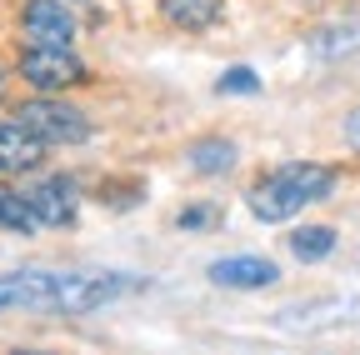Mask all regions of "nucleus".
Returning a JSON list of instances; mask_svg holds the SVG:
<instances>
[{"mask_svg":"<svg viewBox=\"0 0 360 355\" xmlns=\"http://www.w3.org/2000/svg\"><path fill=\"white\" fill-rule=\"evenodd\" d=\"M25 200L35 205V215H40V226H70L75 220V181L70 175H51V181H40V186H30L25 191Z\"/></svg>","mask_w":360,"mask_h":355,"instance_id":"obj_7","label":"nucleus"},{"mask_svg":"<svg viewBox=\"0 0 360 355\" xmlns=\"http://www.w3.org/2000/svg\"><path fill=\"white\" fill-rule=\"evenodd\" d=\"M290 250H295V260L315 265V260H326V255L335 250V231H330V226H305V231L290 235Z\"/></svg>","mask_w":360,"mask_h":355,"instance_id":"obj_12","label":"nucleus"},{"mask_svg":"<svg viewBox=\"0 0 360 355\" xmlns=\"http://www.w3.org/2000/svg\"><path fill=\"white\" fill-rule=\"evenodd\" d=\"M231 165H236V146L225 136H205L191 146V170H200V175H225Z\"/></svg>","mask_w":360,"mask_h":355,"instance_id":"obj_9","label":"nucleus"},{"mask_svg":"<svg viewBox=\"0 0 360 355\" xmlns=\"http://www.w3.org/2000/svg\"><path fill=\"white\" fill-rule=\"evenodd\" d=\"M160 15L175 25V30H210L220 15H225V6H220V0H165V6H160Z\"/></svg>","mask_w":360,"mask_h":355,"instance_id":"obj_8","label":"nucleus"},{"mask_svg":"<svg viewBox=\"0 0 360 355\" xmlns=\"http://www.w3.org/2000/svg\"><path fill=\"white\" fill-rule=\"evenodd\" d=\"M335 191V170L330 165H315V160H295V165H281L270 170L265 181H255L250 191V215L276 226V220H290L295 210L315 205V200H330Z\"/></svg>","mask_w":360,"mask_h":355,"instance_id":"obj_1","label":"nucleus"},{"mask_svg":"<svg viewBox=\"0 0 360 355\" xmlns=\"http://www.w3.org/2000/svg\"><path fill=\"white\" fill-rule=\"evenodd\" d=\"M215 220H220L215 205H191V210H180V231H205V226H215Z\"/></svg>","mask_w":360,"mask_h":355,"instance_id":"obj_14","label":"nucleus"},{"mask_svg":"<svg viewBox=\"0 0 360 355\" xmlns=\"http://www.w3.org/2000/svg\"><path fill=\"white\" fill-rule=\"evenodd\" d=\"M45 160V141L25 120H0V175H25Z\"/></svg>","mask_w":360,"mask_h":355,"instance_id":"obj_5","label":"nucleus"},{"mask_svg":"<svg viewBox=\"0 0 360 355\" xmlns=\"http://www.w3.org/2000/svg\"><path fill=\"white\" fill-rule=\"evenodd\" d=\"M0 226L15 231V235H30V231L40 226V215H35V205L25 200V191H0Z\"/></svg>","mask_w":360,"mask_h":355,"instance_id":"obj_11","label":"nucleus"},{"mask_svg":"<svg viewBox=\"0 0 360 355\" xmlns=\"http://www.w3.org/2000/svg\"><path fill=\"white\" fill-rule=\"evenodd\" d=\"M20 75L35 85V91H65V85H80L85 80V65L70 56V46H30L20 51Z\"/></svg>","mask_w":360,"mask_h":355,"instance_id":"obj_3","label":"nucleus"},{"mask_svg":"<svg viewBox=\"0 0 360 355\" xmlns=\"http://www.w3.org/2000/svg\"><path fill=\"white\" fill-rule=\"evenodd\" d=\"M345 141L360 150V110H350V115H345Z\"/></svg>","mask_w":360,"mask_h":355,"instance_id":"obj_15","label":"nucleus"},{"mask_svg":"<svg viewBox=\"0 0 360 355\" xmlns=\"http://www.w3.org/2000/svg\"><path fill=\"white\" fill-rule=\"evenodd\" d=\"M0 85H6V75H0Z\"/></svg>","mask_w":360,"mask_h":355,"instance_id":"obj_16","label":"nucleus"},{"mask_svg":"<svg viewBox=\"0 0 360 355\" xmlns=\"http://www.w3.org/2000/svg\"><path fill=\"white\" fill-rule=\"evenodd\" d=\"M20 120L35 130V136L45 141V146H80L85 136H90V120L75 110V105H65V101H51V96H35V101H25L20 105Z\"/></svg>","mask_w":360,"mask_h":355,"instance_id":"obj_2","label":"nucleus"},{"mask_svg":"<svg viewBox=\"0 0 360 355\" xmlns=\"http://www.w3.org/2000/svg\"><path fill=\"white\" fill-rule=\"evenodd\" d=\"M25 35L35 46H70L75 40V15L60 0H25Z\"/></svg>","mask_w":360,"mask_h":355,"instance_id":"obj_6","label":"nucleus"},{"mask_svg":"<svg viewBox=\"0 0 360 355\" xmlns=\"http://www.w3.org/2000/svg\"><path fill=\"white\" fill-rule=\"evenodd\" d=\"M205 276L215 285H231V290H265L281 280V265L265 255H225V260H210Z\"/></svg>","mask_w":360,"mask_h":355,"instance_id":"obj_4","label":"nucleus"},{"mask_svg":"<svg viewBox=\"0 0 360 355\" xmlns=\"http://www.w3.org/2000/svg\"><path fill=\"white\" fill-rule=\"evenodd\" d=\"M310 51H315V56H345V51H360V20L315 30V35H310Z\"/></svg>","mask_w":360,"mask_h":355,"instance_id":"obj_10","label":"nucleus"},{"mask_svg":"<svg viewBox=\"0 0 360 355\" xmlns=\"http://www.w3.org/2000/svg\"><path fill=\"white\" fill-rule=\"evenodd\" d=\"M220 96H250V91H260V80H255V70L250 65H231L220 75V85H215Z\"/></svg>","mask_w":360,"mask_h":355,"instance_id":"obj_13","label":"nucleus"}]
</instances>
